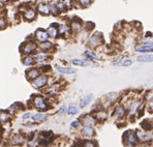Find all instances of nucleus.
Returning a JSON list of instances; mask_svg holds the SVG:
<instances>
[{
	"label": "nucleus",
	"mask_w": 153,
	"mask_h": 147,
	"mask_svg": "<svg viewBox=\"0 0 153 147\" xmlns=\"http://www.w3.org/2000/svg\"><path fill=\"white\" fill-rule=\"evenodd\" d=\"M35 79H36V80L32 83V85H33V87H34V88L44 87V86L47 84V82H48V78H47V77H45V76H42V77L38 76L37 78H35Z\"/></svg>",
	"instance_id": "f257e3e1"
},
{
	"label": "nucleus",
	"mask_w": 153,
	"mask_h": 147,
	"mask_svg": "<svg viewBox=\"0 0 153 147\" xmlns=\"http://www.w3.org/2000/svg\"><path fill=\"white\" fill-rule=\"evenodd\" d=\"M124 138L127 139V144L126 145H136L137 143V136L134 135V132L131 131H127L124 134Z\"/></svg>",
	"instance_id": "f03ea898"
},
{
	"label": "nucleus",
	"mask_w": 153,
	"mask_h": 147,
	"mask_svg": "<svg viewBox=\"0 0 153 147\" xmlns=\"http://www.w3.org/2000/svg\"><path fill=\"white\" fill-rule=\"evenodd\" d=\"M35 37H36L37 40H40V42H46L49 37V34L46 31L42 30V29H38L36 32H35Z\"/></svg>",
	"instance_id": "7ed1b4c3"
},
{
	"label": "nucleus",
	"mask_w": 153,
	"mask_h": 147,
	"mask_svg": "<svg viewBox=\"0 0 153 147\" xmlns=\"http://www.w3.org/2000/svg\"><path fill=\"white\" fill-rule=\"evenodd\" d=\"M34 105H35V107L38 108V109H42V110L47 109L46 103H45V101L40 98V96H37V98H34Z\"/></svg>",
	"instance_id": "20e7f679"
},
{
	"label": "nucleus",
	"mask_w": 153,
	"mask_h": 147,
	"mask_svg": "<svg viewBox=\"0 0 153 147\" xmlns=\"http://www.w3.org/2000/svg\"><path fill=\"white\" fill-rule=\"evenodd\" d=\"M35 48H36V45H35L34 43H29V44H27L25 46V49L23 50V52L25 54H30L34 51Z\"/></svg>",
	"instance_id": "39448f33"
},
{
	"label": "nucleus",
	"mask_w": 153,
	"mask_h": 147,
	"mask_svg": "<svg viewBox=\"0 0 153 147\" xmlns=\"http://www.w3.org/2000/svg\"><path fill=\"white\" fill-rule=\"evenodd\" d=\"M100 38H102L100 37H98V33H96L95 35H93L91 38H90V40H89V44H90V46H92V47H96V46H98L100 45Z\"/></svg>",
	"instance_id": "423d86ee"
},
{
	"label": "nucleus",
	"mask_w": 153,
	"mask_h": 147,
	"mask_svg": "<svg viewBox=\"0 0 153 147\" xmlns=\"http://www.w3.org/2000/svg\"><path fill=\"white\" fill-rule=\"evenodd\" d=\"M38 12L42 13V15H48V13H50L49 6L45 3H40L39 5H38Z\"/></svg>",
	"instance_id": "0eeeda50"
},
{
	"label": "nucleus",
	"mask_w": 153,
	"mask_h": 147,
	"mask_svg": "<svg viewBox=\"0 0 153 147\" xmlns=\"http://www.w3.org/2000/svg\"><path fill=\"white\" fill-rule=\"evenodd\" d=\"M26 76L28 80H30V79H35L39 76V72H38L37 69H31V71L27 72Z\"/></svg>",
	"instance_id": "6e6552de"
},
{
	"label": "nucleus",
	"mask_w": 153,
	"mask_h": 147,
	"mask_svg": "<svg viewBox=\"0 0 153 147\" xmlns=\"http://www.w3.org/2000/svg\"><path fill=\"white\" fill-rule=\"evenodd\" d=\"M91 98H92V94H88L87 96L83 98H82V101H81V107H82V108H85L86 106H88V104L90 103Z\"/></svg>",
	"instance_id": "1a4fd4ad"
},
{
	"label": "nucleus",
	"mask_w": 153,
	"mask_h": 147,
	"mask_svg": "<svg viewBox=\"0 0 153 147\" xmlns=\"http://www.w3.org/2000/svg\"><path fill=\"white\" fill-rule=\"evenodd\" d=\"M56 69L60 72V73H63V74H75L76 71L75 69H67V67H61V66H56Z\"/></svg>",
	"instance_id": "9d476101"
},
{
	"label": "nucleus",
	"mask_w": 153,
	"mask_h": 147,
	"mask_svg": "<svg viewBox=\"0 0 153 147\" xmlns=\"http://www.w3.org/2000/svg\"><path fill=\"white\" fill-rule=\"evenodd\" d=\"M82 133H83V135H85L86 137H92V135L94 134L91 126H86V128H84L82 130Z\"/></svg>",
	"instance_id": "9b49d317"
},
{
	"label": "nucleus",
	"mask_w": 153,
	"mask_h": 147,
	"mask_svg": "<svg viewBox=\"0 0 153 147\" xmlns=\"http://www.w3.org/2000/svg\"><path fill=\"white\" fill-rule=\"evenodd\" d=\"M138 138L141 140V141H149V140L152 139L151 136L144 134V133H141V132H138Z\"/></svg>",
	"instance_id": "f8f14e48"
},
{
	"label": "nucleus",
	"mask_w": 153,
	"mask_h": 147,
	"mask_svg": "<svg viewBox=\"0 0 153 147\" xmlns=\"http://www.w3.org/2000/svg\"><path fill=\"white\" fill-rule=\"evenodd\" d=\"M47 119V115L46 114H36L33 116V120L37 121V122H42Z\"/></svg>",
	"instance_id": "ddd939ff"
},
{
	"label": "nucleus",
	"mask_w": 153,
	"mask_h": 147,
	"mask_svg": "<svg viewBox=\"0 0 153 147\" xmlns=\"http://www.w3.org/2000/svg\"><path fill=\"white\" fill-rule=\"evenodd\" d=\"M60 6H61L63 10H69V8H71V6H73V1L71 0H64L63 3H60Z\"/></svg>",
	"instance_id": "4468645a"
},
{
	"label": "nucleus",
	"mask_w": 153,
	"mask_h": 147,
	"mask_svg": "<svg viewBox=\"0 0 153 147\" xmlns=\"http://www.w3.org/2000/svg\"><path fill=\"white\" fill-rule=\"evenodd\" d=\"M137 51H139V52H151L152 50H153V47L150 45V46H139V47H137L136 48Z\"/></svg>",
	"instance_id": "2eb2a0df"
},
{
	"label": "nucleus",
	"mask_w": 153,
	"mask_h": 147,
	"mask_svg": "<svg viewBox=\"0 0 153 147\" xmlns=\"http://www.w3.org/2000/svg\"><path fill=\"white\" fill-rule=\"evenodd\" d=\"M138 61H140V62L152 61V55H143V56H139V57H138Z\"/></svg>",
	"instance_id": "dca6fc26"
},
{
	"label": "nucleus",
	"mask_w": 153,
	"mask_h": 147,
	"mask_svg": "<svg viewBox=\"0 0 153 147\" xmlns=\"http://www.w3.org/2000/svg\"><path fill=\"white\" fill-rule=\"evenodd\" d=\"M25 18H26V20H28V21H32V20L35 18V12L33 10H29L28 12L25 13Z\"/></svg>",
	"instance_id": "f3484780"
},
{
	"label": "nucleus",
	"mask_w": 153,
	"mask_h": 147,
	"mask_svg": "<svg viewBox=\"0 0 153 147\" xmlns=\"http://www.w3.org/2000/svg\"><path fill=\"white\" fill-rule=\"evenodd\" d=\"M10 117L8 114H6L5 112H0V121L1 122H6V121H10Z\"/></svg>",
	"instance_id": "a211bd4d"
},
{
	"label": "nucleus",
	"mask_w": 153,
	"mask_h": 147,
	"mask_svg": "<svg viewBox=\"0 0 153 147\" xmlns=\"http://www.w3.org/2000/svg\"><path fill=\"white\" fill-rule=\"evenodd\" d=\"M94 123H95V121L93 120V118H91V117H85L84 124L86 126H92L94 125Z\"/></svg>",
	"instance_id": "6ab92c4d"
},
{
	"label": "nucleus",
	"mask_w": 153,
	"mask_h": 147,
	"mask_svg": "<svg viewBox=\"0 0 153 147\" xmlns=\"http://www.w3.org/2000/svg\"><path fill=\"white\" fill-rule=\"evenodd\" d=\"M53 48V45L51 44V43H45V44H42V46H40V49L42 50V51H47V50H50Z\"/></svg>",
	"instance_id": "aec40b11"
},
{
	"label": "nucleus",
	"mask_w": 153,
	"mask_h": 147,
	"mask_svg": "<svg viewBox=\"0 0 153 147\" xmlns=\"http://www.w3.org/2000/svg\"><path fill=\"white\" fill-rule=\"evenodd\" d=\"M71 61H73V64L80 65V66H86V65H88L87 62L82 61V60H79V59H74V60H71Z\"/></svg>",
	"instance_id": "412c9836"
},
{
	"label": "nucleus",
	"mask_w": 153,
	"mask_h": 147,
	"mask_svg": "<svg viewBox=\"0 0 153 147\" xmlns=\"http://www.w3.org/2000/svg\"><path fill=\"white\" fill-rule=\"evenodd\" d=\"M33 62H34V60H33L32 57H26L23 59V63L25 65H31L33 64Z\"/></svg>",
	"instance_id": "4be33fe9"
},
{
	"label": "nucleus",
	"mask_w": 153,
	"mask_h": 147,
	"mask_svg": "<svg viewBox=\"0 0 153 147\" xmlns=\"http://www.w3.org/2000/svg\"><path fill=\"white\" fill-rule=\"evenodd\" d=\"M49 10H52V13H53V15H55V16L57 15L58 12H59V10H58V7L55 5V4H52V5H50Z\"/></svg>",
	"instance_id": "5701e85b"
},
{
	"label": "nucleus",
	"mask_w": 153,
	"mask_h": 147,
	"mask_svg": "<svg viewBox=\"0 0 153 147\" xmlns=\"http://www.w3.org/2000/svg\"><path fill=\"white\" fill-rule=\"evenodd\" d=\"M13 142L17 144H22L24 142V139L20 137V136H15V137H13Z\"/></svg>",
	"instance_id": "b1692460"
},
{
	"label": "nucleus",
	"mask_w": 153,
	"mask_h": 147,
	"mask_svg": "<svg viewBox=\"0 0 153 147\" xmlns=\"http://www.w3.org/2000/svg\"><path fill=\"white\" fill-rule=\"evenodd\" d=\"M116 114L118 115V116H122V115H124V108L118 107L116 109Z\"/></svg>",
	"instance_id": "393cba45"
},
{
	"label": "nucleus",
	"mask_w": 153,
	"mask_h": 147,
	"mask_svg": "<svg viewBox=\"0 0 153 147\" xmlns=\"http://www.w3.org/2000/svg\"><path fill=\"white\" fill-rule=\"evenodd\" d=\"M142 126L144 130H151V124H148V120H145L142 122Z\"/></svg>",
	"instance_id": "a878e982"
},
{
	"label": "nucleus",
	"mask_w": 153,
	"mask_h": 147,
	"mask_svg": "<svg viewBox=\"0 0 153 147\" xmlns=\"http://www.w3.org/2000/svg\"><path fill=\"white\" fill-rule=\"evenodd\" d=\"M49 34L52 37H56V28H53V27H50L49 28Z\"/></svg>",
	"instance_id": "bb28decb"
},
{
	"label": "nucleus",
	"mask_w": 153,
	"mask_h": 147,
	"mask_svg": "<svg viewBox=\"0 0 153 147\" xmlns=\"http://www.w3.org/2000/svg\"><path fill=\"white\" fill-rule=\"evenodd\" d=\"M42 136L44 138H47V139L49 140V138H52L53 137V134H52L51 132H42Z\"/></svg>",
	"instance_id": "cd10ccee"
},
{
	"label": "nucleus",
	"mask_w": 153,
	"mask_h": 147,
	"mask_svg": "<svg viewBox=\"0 0 153 147\" xmlns=\"http://www.w3.org/2000/svg\"><path fill=\"white\" fill-rule=\"evenodd\" d=\"M76 112H78V108H76V107H71L68 109V114H71V115L76 114Z\"/></svg>",
	"instance_id": "c85d7f7f"
},
{
	"label": "nucleus",
	"mask_w": 153,
	"mask_h": 147,
	"mask_svg": "<svg viewBox=\"0 0 153 147\" xmlns=\"http://www.w3.org/2000/svg\"><path fill=\"white\" fill-rule=\"evenodd\" d=\"M68 30L69 29L67 28V27H62V28L60 29V33H61V34H68Z\"/></svg>",
	"instance_id": "c756f323"
},
{
	"label": "nucleus",
	"mask_w": 153,
	"mask_h": 147,
	"mask_svg": "<svg viewBox=\"0 0 153 147\" xmlns=\"http://www.w3.org/2000/svg\"><path fill=\"white\" fill-rule=\"evenodd\" d=\"M132 61L131 60H126V61H123L120 63V65H122V66H129V65H131Z\"/></svg>",
	"instance_id": "7c9ffc66"
},
{
	"label": "nucleus",
	"mask_w": 153,
	"mask_h": 147,
	"mask_svg": "<svg viewBox=\"0 0 153 147\" xmlns=\"http://www.w3.org/2000/svg\"><path fill=\"white\" fill-rule=\"evenodd\" d=\"M80 28H81V22H80V23H76V22H75V23L73 24V29H74V30L78 31Z\"/></svg>",
	"instance_id": "2f4dec72"
},
{
	"label": "nucleus",
	"mask_w": 153,
	"mask_h": 147,
	"mask_svg": "<svg viewBox=\"0 0 153 147\" xmlns=\"http://www.w3.org/2000/svg\"><path fill=\"white\" fill-rule=\"evenodd\" d=\"M80 1H81V3H82L83 6H87L91 3V0H80Z\"/></svg>",
	"instance_id": "473e14b6"
},
{
	"label": "nucleus",
	"mask_w": 153,
	"mask_h": 147,
	"mask_svg": "<svg viewBox=\"0 0 153 147\" xmlns=\"http://www.w3.org/2000/svg\"><path fill=\"white\" fill-rule=\"evenodd\" d=\"M47 58V56H45V55H42V54H39V55H37V60L39 62H42V61H44L45 59Z\"/></svg>",
	"instance_id": "72a5a7b5"
},
{
	"label": "nucleus",
	"mask_w": 153,
	"mask_h": 147,
	"mask_svg": "<svg viewBox=\"0 0 153 147\" xmlns=\"http://www.w3.org/2000/svg\"><path fill=\"white\" fill-rule=\"evenodd\" d=\"M86 55L88 56V57L93 58V59H96V58H97V56L94 55V54H93V53H91V52H90V51H87V52H86Z\"/></svg>",
	"instance_id": "f704fd0d"
},
{
	"label": "nucleus",
	"mask_w": 153,
	"mask_h": 147,
	"mask_svg": "<svg viewBox=\"0 0 153 147\" xmlns=\"http://www.w3.org/2000/svg\"><path fill=\"white\" fill-rule=\"evenodd\" d=\"M5 26H6V22L4 21L3 19H0V28H1V29H3Z\"/></svg>",
	"instance_id": "c9c22d12"
},
{
	"label": "nucleus",
	"mask_w": 153,
	"mask_h": 147,
	"mask_svg": "<svg viewBox=\"0 0 153 147\" xmlns=\"http://www.w3.org/2000/svg\"><path fill=\"white\" fill-rule=\"evenodd\" d=\"M79 124H80V122H79L78 120H76V121H73V122H71V126H73V128H78Z\"/></svg>",
	"instance_id": "e433bc0d"
},
{
	"label": "nucleus",
	"mask_w": 153,
	"mask_h": 147,
	"mask_svg": "<svg viewBox=\"0 0 153 147\" xmlns=\"http://www.w3.org/2000/svg\"><path fill=\"white\" fill-rule=\"evenodd\" d=\"M49 69H51L50 65H47V66H42V71H44V72H48Z\"/></svg>",
	"instance_id": "4c0bfd02"
},
{
	"label": "nucleus",
	"mask_w": 153,
	"mask_h": 147,
	"mask_svg": "<svg viewBox=\"0 0 153 147\" xmlns=\"http://www.w3.org/2000/svg\"><path fill=\"white\" fill-rule=\"evenodd\" d=\"M65 110H66V108L65 107H62L61 109H60V111H59V115H62L63 113L65 112Z\"/></svg>",
	"instance_id": "58836bf2"
},
{
	"label": "nucleus",
	"mask_w": 153,
	"mask_h": 147,
	"mask_svg": "<svg viewBox=\"0 0 153 147\" xmlns=\"http://www.w3.org/2000/svg\"><path fill=\"white\" fill-rule=\"evenodd\" d=\"M29 116H30V114H29V113H27V114H24L23 118H24V119H25V118H28Z\"/></svg>",
	"instance_id": "ea45409f"
},
{
	"label": "nucleus",
	"mask_w": 153,
	"mask_h": 147,
	"mask_svg": "<svg viewBox=\"0 0 153 147\" xmlns=\"http://www.w3.org/2000/svg\"><path fill=\"white\" fill-rule=\"evenodd\" d=\"M0 1H2V2H6L7 0H0Z\"/></svg>",
	"instance_id": "a19ab883"
},
{
	"label": "nucleus",
	"mask_w": 153,
	"mask_h": 147,
	"mask_svg": "<svg viewBox=\"0 0 153 147\" xmlns=\"http://www.w3.org/2000/svg\"><path fill=\"white\" fill-rule=\"evenodd\" d=\"M0 6H1V5H0Z\"/></svg>",
	"instance_id": "79ce46f5"
}]
</instances>
